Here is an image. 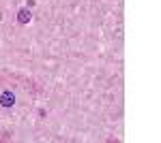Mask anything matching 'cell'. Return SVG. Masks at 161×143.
<instances>
[{"instance_id":"obj_1","label":"cell","mask_w":161,"mask_h":143,"mask_svg":"<svg viewBox=\"0 0 161 143\" xmlns=\"http://www.w3.org/2000/svg\"><path fill=\"white\" fill-rule=\"evenodd\" d=\"M13 103H15V94L13 92H4V94L0 96V105L2 107H11Z\"/></svg>"},{"instance_id":"obj_2","label":"cell","mask_w":161,"mask_h":143,"mask_svg":"<svg viewBox=\"0 0 161 143\" xmlns=\"http://www.w3.org/2000/svg\"><path fill=\"white\" fill-rule=\"evenodd\" d=\"M17 19H19V24H28V22H30V13H28V9H22V11L17 13Z\"/></svg>"}]
</instances>
